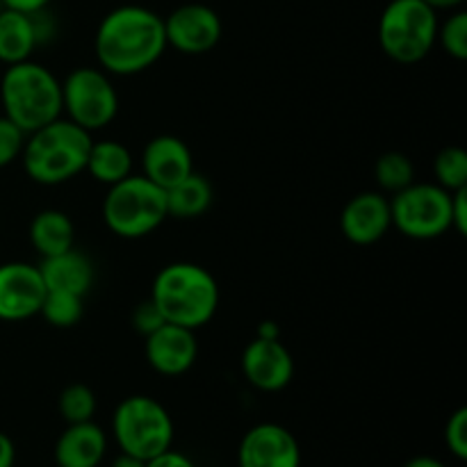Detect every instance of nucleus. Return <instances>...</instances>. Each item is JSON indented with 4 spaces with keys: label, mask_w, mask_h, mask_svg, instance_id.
Segmentation results:
<instances>
[{
    "label": "nucleus",
    "mask_w": 467,
    "mask_h": 467,
    "mask_svg": "<svg viewBox=\"0 0 467 467\" xmlns=\"http://www.w3.org/2000/svg\"><path fill=\"white\" fill-rule=\"evenodd\" d=\"M94 50L105 73L137 76L167 50L164 18L141 5H121L99 23Z\"/></svg>",
    "instance_id": "obj_1"
},
{
    "label": "nucleus",
    "mask_w": 467,
    "mask_h": 467,
    "mask_svg": "<svg viewBox=\"0 0 467 467\" xmlns=\"http://www.w3.org/2000/svg\"><path fill=\"white\" fill-rule=\"evenodd\" d=\"M150 301L167 324L196 331L219 308V285L213 274L196 263H171L162 267L150 287Z\"/></svg>",
    "instance_id": "obj_2"
},
{
    "label": "nucleus",
    "mask_w": 467,
    "mask_h": 467,
    "mask_svg": "<svg viewBox=\"0 0 467 467\" xmlns=\"http://www.w3.org/2000/svg\"><path fill=\"white\" fill-rule=\"evenodd\" d=\"M89 146L91 132L59 117L26 137L21 150L23 169L39 185H62L85 171Z\"/></svg>",
    "instance_id": "obj_3"
},
{
    "label": "nucleus",
    "mask_w": 467,
    "mask_h": 467,
    "mask_svg": "<svg viewBox=\"0 0 467 467\" xmlns=\"http://www.w3.org/2000/svg\"><path fill=\"white\" fill-rule=\"evenodd\" d=\"M0 103L5 117L30 135L62 117V80L32 59L12 64L0 80Z\"/></svg>",
    "instance_id": "obj_4"
},
{
    "label": "nucleus",
    "mask_w": 467,
    "mask_h": 467,
    "mask_svg": "<svg viewBox=\"0 0 467 467\" xmlns=\"http://www.w3.org/2000/svg\"><path fill=\"white\" fill-rule=\"evenodd\" d=\"M167 217V192L137 173L109 185L103 199L105 226L123 240L150 235Z\"/></svg>",
    "instance_id": "obj_5"
},
{
    "label": "nucleus",
    "mask_w": 467,
    "mask_h": 467,
    "mask_svg": "<svg viewBox=\"0 0 467 467\" xmlns=\"http://www.w3.org/2000/svg\"><path fill=\"white\" fill-rule=\"evenodd\" d=\"M112 436L123 454L149 461L173 445L176 427L169 410L158 400L132 395L114 409Z\"/></svg>",
    "instance_id": "obj_6"
},
{
    "label": "nucleus",
    "mask_w": 467,
    "mask_h": 467,
    "mask_svg": "<svg viewBox=\"0 0 467 467\" xmlns=\"http://www.w3.org/2000/svg\"><path fill=\"white\" fill-rule=\"evenodd\" d=\"M438 39V12L424 0H390L379 18V44L400 64L422 62Z\"/></svg>",
    "instance_id": "obj_7"
},
{
    "label": "nucleus",
    "mask_w": 467,
    "mask_h": 467,
    "mask_svg": "<svg viewBox=\"0 0 467 467\" xmlns=\"http://www.w3.org/2000/svg\"><path fill=\"white\" fill-rule=\"evenodd\" d=\"M392 226L410 240H436L451 231V192L436 182H413L390 199Z\"/></svg>",
    "instance_id": "obj_8"
},
{
    "label": "nucleus",
    "mask_w": 467,
    "mask_h": 467,
    "mask_svg": "<svg viewBox=\"0 0 467 467\" xmlns=\"http://www.w3.org/2000/svg\"><path fill=\"white\" fill-rule=\"evenodd\" d=\"M64 119L94 132L109 126L119 114V94L109 73L96 67H78L62 80Z\"/></svg>",
    "instance_id": "obj_9"
},
{
    "label": "nucleus",
    "mask_w": 467,
    "mask_h": 467,
    "mask_svg": "<svg viewBox=\"0 0 467 467\" xmlns=\"http://www.w3.org/2000/svg\"><path fill=\"white\" fill-rule=\"evenodd\" d=\"M222 18L213 7L201 3L181 5L164 18L167 46L182 55H205L222 39Z\"/></svg>",
    "instance_id": "obj_10"
},
{
    "label": "nucleus",
    "mask_w": 467,
    "mask_h": 467,
    "mask_svg": "<svg viewBox=\"0 0 467 467\" xmlns=\"http://www.w3.org/2000/svg\"><path fill=\"white\" fill-rule=\"evenodd\" d=\"M237 467H301V447L283 424H255L242 436Z\"/></svg>",
    "instance_id": "obj_11"
},
{
    "label": "nucleus",
    "mask_w": 467,
    "mask_h": 467,
    "mask_svg": "<svg viewBox=\"0 0 467 467\" xmlns=\"http://www.w3.org/2000/svg\"><path fill=\"white\" fill-rule=\"evenodd\" d=\"M46 285L36 265H0V322H23L39 315Z\"/></svg>",
    "instance_id": "obj_12"
},
{
    "label": "nucleus",
    "mask_w": 467,
    "mask_h": 467,
    "mask_svg": "<svg viewBox=\"0 0 467 467\" xmlns=\"http://www.w3.org/2000/svg\"><path fill=\"white\" fill-rule=\"evenodd\" d=\"M242 374L260 392H281L295 377V358L281 340L255 336L242 351Z\"/></svg>",
    "instance_id": "obj_13"
},
{
    "label": "nucleus",
    "mask_w": 467,
    "mask_h": 467,
    "mask_svg": "<svg viewBox=\"0 0 467 467\" xmlns=\"http://www.w3.org/2000/svg\"><path fill=\"white\" fill-rule=\"evenodd\" d=\"M390 226V199L383 192H360L340 214L342 235L358 246H369L383 240Z\"/></svg>",
    "instance_id": "obj_14"
},
{
    "label": "nucleus",
    "mask_w": 467,
    "mask_h": 467,
    "mask_svg": "<svg viewBox=\"0 0 467 467\" xmlns=\"http://www.w3.org/2000/svg\"><path fill=\"white\" fill-rule=\"evenodd\" d=\"M146 360L162 377H181L190 372L199 356V342L192 328L178 324H162L146 336Z\"/></svg>",
    "instance_id": "obj_15"
},
{
    "label": "nucleus",
    "mask_w": 467,
    "mask_h": 467,
    "mask_svg": "<svg viewBox=\"0 0 467 467\" xmlns=\"http://www.w3.org/2000/svg\"><path fill=\"white\" fill-rule=\"evenodd\" d=\"M141 176L149 178L164 192L181 182L182 178L194 171V158L192 150L181 137L158 135L144 146L141 153Z\"/></svg>",
    "instance_id": "obj_16"
},
{
    "label": "nucleus",
    "mask_w": 467,
    "mask_h": 467,
    "mask_svg": "<svg viewBox=\"0 0 467 467\" xmlns=\"http://www.w3.org/2000/svg\"><path fill=\"white\" fill-rule=\"evenodd\" d=\"M105 454H108V436L94 420L67 424L53 451L57 467H99Z\"/></svg>",
    "instance_id": "obj_17"
},
{
    "label": "nucleus",
    "mask_w": 467,
    "mask_h": 467,
    "mask_svg": "<svg viewBox=\"0 0 467 467\" xmlns=\"http://www.w3.org/2000/svg\"><path fill=\"white\" fill-rule=\"evenodd\" d=\"M36 267H39L41 278H44L46 290H64L87 296V292L94 285V263H91L89 255L78 251L76 246L57 255H48Z\"/></svg>",
    "instance_id": "obj_18"
},
{
    "label": "nucleus",
    "mask_w": 467,
    "mask_h": 467,
    "mask_svg": "<svg viewBox=\"0 0 467 467\" xmlns=\"http://www.w3.org/2000/svg\"><path fill=\"white\" fill-rule=\"evenodd\" d=\"M36 46H39V39H36L32 14L3 7L0 12V62L7 67L26 62L32 57Z\"/></svg>",
    "instance_id": "obj_19"
},
{
    "label": "nucleus",
    "mask_w": 467,
    "mask_h": 467,
    "mask_svg": "<svg viewBox=\"0 0 467 467\" xmlns=\"http://www.w3.org/2000/svg\"><path fill=\"white\" fill-rule=\"evenodd\" d=\"M27 235H30V244L35 246L36 254L41 258H48V255H57L71 249L76 242V228L64 210L48 208L35 214Z\"/></svg>",
    "instance_id": "obj_20"
},
{
    "label": "nucleus",
    "mask_w": 467,
    "mask_h": 467,
    "mask_svg": "<svg viewBox=\"0 0 467 467\" xmlns=\"http://www.w3.org/2000/svg\"><path fill=\"white\" fill-rule=\"evenodd\" d=\"M214 201V187L203 173L192 171L167 190V213L176 219H196L210 210Z\"/></svg>",
    "instance_id": "obj_21"
},
{
    "label": "nucleus",
    "mask_w": 467,
    "mask_h": 467,
    "mask_svg": "<svg viewBox=\"0 0 467 467\" xmlns=\"http://www.w3.org/2000/svg\"><path fill=\"white\" fill-rule=\"evenodd\" d=\"M85 171L103 185H114L132 173V153L117 140H91Z\"/></svg>",
    "instance_id": "obj_22"
},
{
    "label": "nucleus",
    "mask_w": 467,
    "mask_h": 467,
    "mask_svg": "<svg viewBox=\"0 0 467 467\" xmlns=\"http://www.w3.org/2000/svg\"><path fill=\"white\" fill-rule=\"evenodd\" d=\"M39 315L55 328H71L85 315V296L64 290H46Z\"/></svg>",
    "instance_id": "obj_23"
},
{
    "label": "nucleus",
    "mask_w": 467,
    "mask_h": 467,
    "mask_svg": "<svg viewBox=\"0 0 467 467\" xmlns=\"http://www.w3.org/2000/svg\"><path fill=\"white\" fill-rule=\"evenodd\" d=\"M374 178H377L381 192L397 194L415 182V167L409 155L400 150H388L374 164Z\"/></svg>",
    "instance_id": "obj_24"
},
{
    "label": "nucleus",
    "mask_w": 467,
    "mask_h": 467,
    "mask_svg": "<svg viewBox=\"0 0 467 467\" xmlns=\"http://www.w3.org/2000/svg\"><path fill=\"white\" fill-rule=\"evenodd\" d=\"M436 185L447 192H459L467 187V153L461 146H447L433 160Z\"/></svg>",
    "instance_id": "obj_25"
},
{
    "label": "nucleus",
    "mask_w": 467,
    "mask_h": 467,
    "mask_svg": "<svg viewBox=\"0 0 467 467\" xmlns=\"http://www.w3.org/2000/svg\"><path fill=\"white\" fill-rule=\"evenodd\" d=\"M57 410L67 424H80L94 420L96 395L85 383H71L59 392Z\"/></svg>",
    "instance_id": "obj_26"
},
{
    "label": "nucleus",
    "mask_w": 467,
    "mask_h": 467,
    "mask_svg": "<svg viewBox=\"0 0 467 467\" xmlns=\"http://www.w3.org/2000/svg\"><path fill=\"white\" fill-rule=\"evenodd\" d=\"M436 44L442 46L450 57L463 62L467 59V14L454 12L445 23H438Z\"/></svg>",
    "instance_id": "obj_27"
},
{
    "label": "nucleus",
    "mask_w": 467,
    "mask_h": 467,
    "mask_svg": "<svg viewBox=\"0 0 467 467\" xmlns=\"http://www.w3.org/2000/svg\"><path fill=\"white\" fill-rule=\"evenodd\" d=\"M26 137L27 135L16 123H12L5 114H0V169L9 167L14 160L21 158Z\"/></svg>",
    "instance_id": "obj_28"
},
{
    "label": "nucleus",
    "mask_w": 467,
    "mask_h": 467,
    "mask_svg": "<svg viewBox=\"0 0 467 467\" xmlns=\"http://www.w3.org/2000/svg\"><path fill=\"white\" fill-rule=\"evenodd\" d=\"M445 445L456 461L467 459V409H456L445 424Z\"/></svg>",
    "instance_id": "obj_29"
},
{
    "label": "nucleus",
    "mask_w": 467,
    "mask_h": 467,
    "mask_svg": "<svg viewBox=\"0 0 467 467\" xmlns=\"http://www.w3.org/2000/svg\"><path fill=\"white\" fill-rule=\"evenodd\" d=\"M164 322V317L160 315V310L155 308V304L150 299L141 301L140 306L135 308V313H132V327H135L137 333H141V336H150L153 331H158Z\"/></svg>",
    "instance_id": "obj_30"
},
{
    "label": "nucleus",
    "mask_w": 467,
    "mask_h": 467,
    "mask_svg": "<svg viewBox=\"0 0 467 467\" xmlns=\"http://www.w3.org/2000/svg\"><path fill=\"white\" fill-rule=\"evenodd\" d=\"M451 231L467 235V187L451 192Z\"/></svg>",
    "instance_id": "obj_31"
},
{
    "label": "nucleus",
    "mask_w": 467,
    "mask_h": 467,
    "mask_svg": "<svg viewBox=\"0 0 467 467\" xmlns=\"http://www.w3.org/2000/svg\"><path fill=\"white\" fill-rule=\"evenodd\" d=\"M146 467H196V463L187 454H182V451H176L173 447H169L167 451H162V454H158V456H153V459L146 461Z\"/></svg>",
    "instance_id": "obj_32"
},
{
    "label": "nucleus",
    "mask_w": 467,
    "mask_h": 467,
    "mask_svg": "<svg viewBox=\"0 0 467 467\" xmlns=\"http://www.w3.org/2000/svg\"><path fill=\"white\" fill-rule=\"evenodd\" d=\"M50 5V0H3V7L7 9H16V12H26V14H35L41 12Z\"/></svg>",
    "instance_id": "obj_33"
},
{
    "label": "nucleus",
    "mask_w": 467,
    "mask_h": 467,
    "mask_svg": "<svg viewBox=\"0 0 467 467\" xmlns=\"http://www.w3.org/2000/svg\"><path fill=\"white\" fill-rule=\"evenodd\" d=\"M16 463V447L7 433L0 431V467H14Z\"/></svg>",
    "instance_id": "obj_34"
},
{
    "label": "nucleus",
    "mask_w": 467,
    "mask_h": 467,
    "mask_svg": "<svg viewBox=\"0 0 467 467\" xmlns=\"http://www.w3.org/2000/svg\"><path fill=\"white\" fill-rule=\"evenodd\" d=\"M255 336L265 337V340H281V328H278L276 322L267 319V322H260L258 333H255Z\"/></svg>",
    "instance_id": "obj_35"
},
{
    "label": "nucleus",
    "mask_w": 467,
    "mask_h": 467,
    "mask_svg": "<svg viewBox=\"0 0 467 467\" xmlns=\"http://www.w3.org/2000/svg\"><path fill=\"white\" fill-rule=\"evenodd\" d=\"M404 467H450V465L442 463V461L436 459V456H413L410 461H406Z\"/></svg>",
    "instance_id": "obj_36"
},
{
    "label": "nucleus",
    "mask_w": 467,
    "mask_h": 467,
    "mask_svg": "<svg viewBox=\"0 0 467 467\" xmlns=\"http://www.w3.org/2000/svg\"><path fill=\"white\" fill-rule=\"evenodd\" d=\"M109 467H146V461L137 459V456H130V454H123L121 451Z\"/></svg>",
    "instance_id": "obj_37"
},
{
    "label": "nucleus",
    "mask_w": 467,
    "mask_h": 467,
    "mask_svg": "<svg viewBox=\"0 0 467 467\" xmlns=\"http://www.w3.org/2000/svg\"><path fill=\"white\" fill-rule=\"evenodd\" d=\"M431 9H456L465 3V0H424Z\"/></svg>",
    "instance_id": "obj_38"
},
{
    "label": "nucleus",
    "mask_w": 467,
    "mask_h": 467,
    "mask_svg": "<svg viewBox=\"0 0 467 467\" xmlns=\"http://www.w3.org/2000/svg\"><path fill=\"white\" fill-rule=\"evenodd\" d=\"M0 12H3V0H0Z\"/></svg>",
    "instance_id": "obj_39"
}]
</instances>
